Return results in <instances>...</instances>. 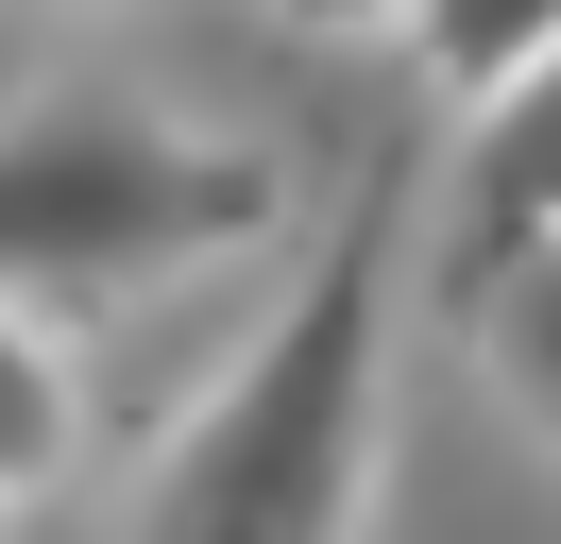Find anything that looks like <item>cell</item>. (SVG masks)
Masks as SVG:
<instances>
[{
	"instance_id": "6da1fadb",
	"label": "cell",
	"mask_w": 561,
	"mask_h": 544,
	"mask_svg": "<svg viewBox=\"0 0 561 544\" xmlns=\"http://www.w3.org/2000/svg\"><path fill=\"white\" fill-rule=\"evenodd\" d=\"M391 222H409V154L357 170V204L273 290V324L153 442L137 544H357L375 528V460H391Z\"/></svg>"
},
{
	"instance_id": "7a4b0ae2",
	"label": "cell",
	"mask_w": 561,
	"mask_h": 544,
	"mask_svg": "<svg viewBox=\"0 0 561 544\" xmlns=\"http://www.w3.org/2000/svg\"><path fill=\"white\" fill-rule=\"evenodd\" d=\"M289 222V154L119 86H35L0 102V290L18 306H153L187 272L255 256Z\"/></svg>"
},
{
	"instance_id": "3957f363",
	"label": "cell",
	"mask_w": 561,
	"mask_h": 544,
	"mask_svg": "<svg viewBox=\"0 0 561 544\" xmlns=\"http://www.w3.org/2000/svg\"><path fill=\"white\" fill-rule=\"evenodd\" d=\"M511 238H561V52L527 86H493L477 154H459V272H493Z\"/></svg>"
},
{
	"instance_id": "277c9868",
	"label": "cell",
	"mask_w": 561,
	"mask_h": 544,
	"mask_svg": "<svg viewBox=\"0 0 561 544\" xmlns=\"http://www.w3.org/2000/svg\"><path fill=\"white\" fill-rule=\"evenodd\" d=\"M459 306H477V374L511 392V426L561 460V238H511L493 272H459Z\"/></svg>"
},
{
	"instance_id": "5b68a950",
	"label": "cell",
	"mask_w": 561,
	"mask_h": 544,
	"mask_svg": "<svg viewBox=\"0 0 561 544\" xmlns=\"http://www.w3.org/2000/svg\"><path fill=\"white\" fill-rule=\"evenodd\" d=\"M69 442H85V374H69V340H51V306L0 290V510H35L51 476H69Z\"/></svg>"
},
{
	"instance_id": "8992f818",
	"label": "cell",
	"mask_w": 561,
	"mask_h": 544,
	"mask_svg": "<svg viewBox=\"0 0 561 544\" xmlns=\"http://www.w3.org/2000/svg\"><path fill=\"white\" fill-rule=\"evenodd\" d=\"M409 52H425L443 102H493V86H527L561 52V0H409Z\"/></svg>"
},
{
	"instance_id": "52a82bcc",
	"label": "cell",
	"mask_w": 561,
	"mask_h": 544,
	"mask_svg": "<svg viewBox=\"0 0 561 544\" xmlns=\"http://www.w3.org/2000/svg\"><path fill=\"white\" fill-rule=\"evenodd\" d=\"M289 34H409V0H273Z\"/></svg>"
}]
</instances>
